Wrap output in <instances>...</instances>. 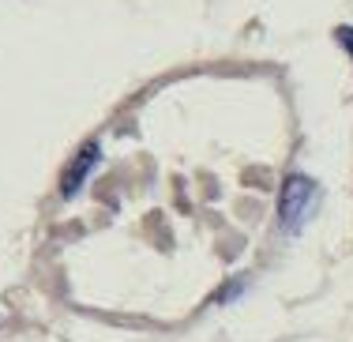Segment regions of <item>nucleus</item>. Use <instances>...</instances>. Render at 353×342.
I'll list each match as a JSON object with an SVG mask.
<instances>
[{
	"mask_svg": "<svg viewBox=\"0 0 353 342\" xmlns=\"http://www.w3.org/2000/svg\"><path fill=\"white\" fill-rule=\"evenodd\" d=\"M334 38H339V41H346V49L353 53V30H350V27H339V30H334Z\"/></svg>",
	"mask_w": 353,
	"mask_h": 342,
	"instance_id": "nucleus-3",
	"label": "nucleus"
},
{
	"mask_svg": "<svg viewBox=\"0 0 353 342\" xmlns=\"http://www.w3.org/2000/svg\"><path fill=\"white\" fill-rule=\"evenodd\" d=\"M316 207H319V185L312 177H305V173L285 177L282 196H279V222H282V230L297 233L316 214Z\"/></svg>",
	"mask_w": 353,
	"mask_h": 342,
	"instance_id": "nucleus-1",
	"label": "nucleus"
},
{
	"mask_svg": "<svg viewBox=\"0 0 353 342\" xmlns=\"http://www.w3.org/2000/svg\"><path fill=\"white\" fill-rule=\"evenodd\" d=\"M94 158H98V143H87V151H79V158L68 165V173H64V181H61V192L64 196H75L83 185V177L90 173V165H94Z\"/></svg>",
	"mask_w": 353,
	"mask_h": 342,
	"instance_id": "nucleus-2",
	"label": "nucleus"
}]
</instances>
